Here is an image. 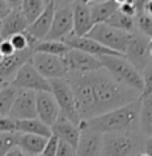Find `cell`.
Instances as JSON below:
<instances>
[{"label":"cell","mask_w":152,"mask_h":156,"mask_svg":"<svg viewBox=\"0 0 152 156\" xmlns=\"http://www.w3.org/2000/svg\"><path fill=\"white\" fill-rule=\"evenodd\" d=\"M56 11V2L55 0H48L45 3V7L43 12L37 16V19L34 23H31L27 28V34L31 35L34 39H36L37 41L44 40L45 36L48 35L49 30L52 26V20L55 16Z\"/></svg>","instance_id":"obj_15"},{"label":"cell","mask_w":152,"mask_h":156,"mask_svg":"<svg viewBox=\"0 0 152 156\" xmlns=\"http://www.w3.org/2000/svg\"><path fill=\"white\" fill-rule=\"evenodd\" d=\"M16 132L39 135V136H43V137H49L52 135L51 127H48L47 124L40 122L37 118L16 120Z\"/></svg>","instance_id":"obj_21"},{"label":"cell","mask_w":152,"mask_h":156,"mask_svg":"<svg viewBox=\"0 0 152 156\" xmlns=\"http://www.w3.org/2000/svg\"><path fill=\"white\" fill-rule=\"evenodd\" d=\"M150 37L144 36L140 32H133L129 39L128 47L125 51V59L141 73L152 63L150 56Z\"/></svg>","instance_id":"obj_9"},{"label":"cell","mask_w":152,"mask_h":156,"mask_svg":"<svg viewBox=\"0 0 152 156\" xmlns=\"http://www.w3.org/2000/svg\"><path fill=\"white\" fill-rule=\"evenodd\" d=\"M141 77H143V92H141L140 98H152V63L147 67L146 69L141 72Z\"/></svg>","instance_id":"obj_30"},{"label":"cell","mask_w":152,"mask_h":156,"mask_svg":"<svg viewBox=\"0 0 152 156\" xmlns=\"http://www.w3.org/2000/svg\"><path fill=\"white\" fill-rule=\"evenodd\" d=\"M67 80L72 88L82 122L140 98L139 92L120 84L104 68L86 73H68Z\"/></svg>","instance_id":"obj_1"},{"label":"cell","mask_w":152,"mask_h":156,"mask_svg":"<svg viewBox=\"0 0 152 156\" xmlns=\"http://www.w3.org/2000/svg\"><path fill=\"white\" fill-rule=\"evenodd\" d=\"M44 7H45L44 0H22V4H20L19 9L23 13L24 19L27 20L28 26H30L43 12Z\"/></svg>","instance_id":"obj_25"},{"label":"cell","mask_w":152,"mask_h":156,"mask_svg":"<svg viewBox=\"0 0 152 156\" xmlns=\"http://www.w3.org/2000/svg\"><path fill=\"white\" fill-rule=\"evenodd\" d=\"M5 156H27L26 154H24V152L20 150L19 147H13L11 151L8 152V154H7Z\"/></svg>","instance_id":"obj_36"},{"label":"cell","mask_w":152,"mask_h":156,"mask_svg":"<svg viewBox=\"0 0 152 156\" xmlns=\"http://www.w3.org/2000/svg\"><path fill=\"white\" fill-rule=\"evenodd\" d=\"M5 3L9 5L11 9H19L20 4H22V0H5Z\"/></svg>","instance_id":"obj_37"},{"label":"cell","mask_w":152,"mask_h":156,"mask_svg":"<svg viewBox=\"0 0 152 156\" xmlns=\"http://www.w3.org/2000/svg\"><path fill=\"white\" fill-rule=\"evenodd\" d=\"M139 131L148 137H152V98L141 99L139 113Z\"/></svg>","instance_id":"obj_23"},{"label":"cell","mask_w":152,"mask_h":156,"mask_svg":"<svg viewBox=\"0 0 152 156\" xmlns=\"http://www.w3.org/2000/svg\"><path fill=\"white\" fill-rule=\"evenodd\" d=\"M3 59H4V56H3L2 54H0V63H2V62H3Z\"/></svg>","instance_id":"obj_44"},{"label":"cell","mask_w":152,"mask_h":156,"mask_svg":"<svg viewBox=\"0 0 152 156\" xmlns=\"http://www.w3.org/2000/svg\"><path fill=\"white\" fill-rule=\"evenodd\" d=\"M139 156H150V155H148V154H146V152H141V154H140Z\"/></svg>","instance_id":"obj_43"},{"label":"cell","mask_w":152,"mask_h":156,"mask_svg":"<svg viewBox=\"0 0 152 156\" xmlns=\"http://www.w3.org/2000/svg\"><path fill=\"white\" fill-rule=\"evenodd\" d=\"M13 147H16V132L0 133V156H5Z\"/></svg>","instance_id":"obj_29"},{"label":"cell","mask_w":152,"mask_h":156,"mask_svg":"<svg viewBox=\"0 0 152 156\" xmlns=\"http://www.w3.org/2000/svg\"><path fill=\"white\" fill-rule=\"evenodd\" d=\"M16 132V120L9 116L0 118V133H15Z\"/></svg>","instance_id":"obj_32"},{"label":"cell","mask_w":152,"mask_h":156,"mask_svg":"<svg viewBox=\"0 0 152 156\" xmlns=\"http://www.w3.org/2000/svg\"><path fill=\"white\" fill-rule=\"evenodd\" d=\"M31 63L36 68L37 72L47 80L63 79V77H67V75H68L63 56L34 52L32 58H31Z\"/></svg>","instance_id":"obj_8"},{"label":"cell","mask_w":152,"mask_h":156,"mask_svg":"<svg viewBox=\"0 0 152 156\" xmlns=\"http://www.w3.org/2000/svg\"><path fill=\"white\" fill-rule=\"evenodd\" d=\"M90 9L94 24H99L107 22L112 13L119 9V5L116 4L115 0H103V2H96L90 4Z\"/></svg>","instance_id":"obj_22"},{"label":"cell","mask_w":152,"mask_h":156,"mask_svg":"<svg viewBox=\"0 0 152 156\" xmlns=\"http://www.w3.org/2000/svg\"><path fill=\"white\" fill-rule=\"evenodd\" d=\"M0 41H2V37H0Z\"/></svg>","instance_id":"obj_46"},{"label":"cell","mask_w":152,"mask_h":156,"mask_svg":"<svg viewBox=\"0 0 152 156\" xmlns=\"http://www.w3.org/2000/svg\"><path fill=\"white\" fill-rule=\"evenodd\" d=\"M135 26L137 28V32L147 37H152V16L147 12H139L135 16Z\"/></svg>","instance_id":"obj_28"},{"label":"cell","mask_w":152,"mask_h":156,"mask_svg":"<svg viewBox=\"0 0 152 156\" xmlns=\"http://www.w3.org/2000/svg\"><path fill=\"white\" fill-rule=\"evenodd\" d=\"M144 152L152 156V137L146 139V145H144Z\"/></svg>","instance_id":"obj_38"},{"label":"cell","mask_w":152,"mask_h":156,"mask_svg":"<svg viewBox=\"0 0 152 156\" xmlns=\"http://www.w3.org/2000/svg\"><path fill=\"white\" fill-rule=\"evenodd\" d=\"M59 139L55 136V135H51V136L47 139V143H45L43 151L39 156H55L56 155V151H58V147H59Z\"/></svg>","instance_id":"obj_31"},{"label":"cell","mask_w":152,"mask_h":156,"mask_svg":"<svg viewBox=\"0 0 152 156\" xmlns=\"http://www.w3.org/2000/svg\"><path fill=\"white\" fill-rule=\"evenodd\" d=\"M17 91L19 90L13 88L11 84H4L2 87V90H0V118L9 115Z\"/></svg>","instance_id":"obj_27"},{"label":"cell","mask_w":152,"mask_h":156,"mask_svg":"<svg viewBox=\"0 0 152 156\" xmlns=\"http://www.w3.org/2000/svg\"><path fill=\"white\" fill-rule=\"evenodd\" d=\"M99 60L101 63V67L116 81H119L120 84H124V86L137 91L141 95L143 87H144L141 73L125 59L124 55H122V56L104 55V56H100Z\"/></svg>","instance_id":"obj_4"},{"label":"cell","mask_w":152,"mask_h":156,"mask_svg":"<svg viewBox=\"0 0 152 156\" xmlns=\"http://www.w3.org/2000/svg\"><path fill=\"white\" fill-rule=\"evenodd\" d=\"M137 156H139V155H137Z\"/></svg>","instance_id":"obj_47"},{"label":"cell","mask_w":152,"mask_h":156,"mask_svg":"<svg viewBox=\"0 0 152 156\" xmlns=\"http://www.w3.org/2000/svg\"><path fill=\"white\" fill-rule=\"evenodd\" d=\"M148 48H150V56H151V60H152V37L150 39V45H148Z\"/></svg>","instance_id":"obj_41"},{"label":"cell","mask_w":152,"mask_h":156,"mask_svg":"<svg viewBox=\"0 0 152 156\" xmlns=\"http://www.w3.org/2000/svg\"><path fill=\"white\" fill-rule=\"evenodd\" d=\"M47 139L48 137L39 136V135L16 132V147H19L26 155L39 156L47 143Z\"/></svg>","instance_id":"obj_20"},{"label":"cell","mask_w":152,"mask_h":156,"mask_svg":"<svg viewBox=\"0 0 152 156\" xmlns=\"http://www.w3.org/2000/svg\"><path fill=\"white\" fill-rule=\"evenodd\" d=\"M9 118L13 120L35 119L36 116V92L19 90L9 111Z\"/></svg>","instance_id":"obj_12"},{"label":"cell","mask_w":152,"mask_h":156,"mask_svg":"<svg viewBox=\"0 0 152 156\" xmlns=\"http://www.w3.org/2000/svg\"><path fill=\"white\" fill-rule=\"evenodd\" d=\"M9 84L16 90L34 91V92H51L49 80H47L37 72L36 68L31 63V60L20 67Z\"/></svg>","instance_id":"obj_7"},{"label":"cell","mask_w":152,"mask_h":156,"mask_svg":"<svg viewBox=\"0 0 152 156\" xmlns=\"http://www.w3.org/2000/svg\"><path fill=\"white\" fill-rule=\"evenodd\" d=\"M52 135H55L59 140L65 141L69 145H72L73 148L77 147L79 144V139H80V133H82V129H80V126L72 123L71 120H68L67 118L60 115L58 120L54 123V126L51 127Z\"/></svg>","instance_id":"obj_17"},{"label":"cell","mask_w":152,"mask_h":156,"mask_svg":"<svg viewBox=\"0 0 152 156\" xmlns=\"http://www.w3.org/2000/svg\"><path fill=\"white\" fill-rule=\"evenodd\" d=\"M63 41H64L69 48L79 49V51H83V52H86V54L96 56V58H100V56H104V55L122 56V54L104 47V45H101L100 43H97L96 40H94V39H91L88 36H76V35L71 34L69 36H67Z\"/></svg>","instance_id":"obj_13"},{"label":"cell","mask_w":152,"mask_h":156,"mask_svg":"<svg viewBox=\"0 0 152 156\" xmlns=\"http://www.w3.org/2000/svg\"><path fill=\"white\" fill-rule=\"evenodd\" d=\"M9 11H11V8L5 3V0H0V12H9Z\"/></svg>","instance_id":"obj_39"},{"label":"cell","mask_w":152,"mask_h":156,"mask_svg":"<svg viewBox=\"0 0 152 156\" xmlns=\"http://www.w3.org/2000/svg\"><path fill=\"white\" fill-rule=\"evenodd\" d=\"M108 26L114 27V28H118V30H122L124 32H128V34H133L136 30V26H135V17H129L122 13L118 9L115 11L114 13L111 15V17L105 22Z\"/></svg>","instance_id":"obj_26"},{"label":"cell","mask_w":152,"mask_h":156,"mask_svg":"<svg viewBox=\"0 0 152 156\" xmlns=\"http://www.w3.org/2000/svg\"><path fill=\"white\" fill-rule=\"evenodd\" d=\"M119 11L129 17L136 16V8H135V5H133V3H125V4L119 5Z\"/></svg>","instance_id":"obj_35"},{"label":"cell","mask_w":152,"mask_h":156,"mask_svg":"<svg viewBox=\"0 0 152 156\" xmlns=\"http://www.w3.org/2000/svg\"><path fill=\"white\" fill-rule=\"evenodd\" d=\"M55 156H76V148H73L72 145H69L65 141L60 140Z\"/></svg>","instance_id":"obj_33"},{"label":"cell","mask_w":152,"mask_h":156,"mask_svg":"<svg viewBox=\"0 0 152 156\" xmlns=\"http://www.w3.org/2000/svg\"><path fill=\"white\" fill-rule=\"evenodd\" d=\"M36 116L40 122L52 127L60 116V109L51 92H36Z\"/></svg>","instance_id":"obj_14"},{"label":"cell","mask_w":152,"mask_h":156,"mask_svg":"<svg viewBox=\"0 0 152 156\" xmlns=\"http://www.w3.org/2000/svg\"><path fill=\"white\" fill-rule=\"evenodd\" d=\"M3 86H4V84H0V90H2V87H3Z\"/></svg>","instance_id":"obj_45"},{"label":"cell","mask_w":152,"mask_h":156,"mask_svg":"<svg viewBox=\"0 0 152 156\" xmlns=\"http://www.w3.org/2000/svg\"><path fill=\"white\" fill-rule=\"evenodd\" d=\"M72 16H73V31L72 34L76 36H87V34L95 26L92 16H91L90 4L75 0L72 3Z\"/></svg>","instance_id":"obj_16"},{"label":"cell","mask_w":152,"mask_h":156,"mask_svg":"<svg viewBox=\"0 0 152 156\" xmlns=\"http://www.w3.org/2000/svg\"><path fill=\"white\" fill-rule=\"evenodd\" d=\"M141 98L131 101L123 107L111 109L103 115L95 116L92 119L84 120L80 127L101 135L104 133H122V132H137L139 129V113H140Z\"/></svg>","instance_id":"obj_2"},{"label":"cell","mask_w":152,"mask_h":156,"mask_svg":"<svg viewBox=\"0 0 152 156\" xmlns=\"http://www.w3.org/2000/svg\"><path fill=\"white\" fill-rule=\"evenodd\" d=\"M27 28L28 23L24 19L20 9H11L0 22V37H2V40L9 39L15 34L26 32Z\"/></svg>","instance_id":"obj_19"},{"label":"cell","mask_w":152,"mask_h":156,"mask_svg":"<svg viewBox=\"0 0 152 156\" xmlns=\"http://www.w3.org/2000/svg\"><path fill=\"white\" fill-rule=\"evenodd\" d=\"M69 47L62 40H40L35 44L34 52L48 54L55 56H64L69 51Z\"/></svg>","instance_id":"obj_24"},{"label":"cell","mask_w":152,"mask_h":156,"mask_svg":"<svg viewBox=\"0 0 152 156\" xmlns=\"http://www.w3.org/2000/svg\"><path fill=\"white\" fill-rule=\"evenodd\" d=\"M49 86H51V94L54 95L55 100L59 105L60 115L71 120L72 123L80 126L82 120H80L79 113H77L76 100L67 77L49 80Z\"/></svg>","instance_id":"obj_6"},{"label":"cell","mask_w":152,"mask_h":156,"mask_svg":"<svg viewBox=\"0 0 152 156\" xmlns=\"http://www.w3.org/2000/svg\"><path fill=\"white\" fill-rule=\"evenodd\" d=\"M63 58H64L68 73H86L103 68L99 58L79 51V49L71 48Z\"/></svg>","instance_id":"obj_11"},{"label":"cell","mask_w":152,"mask_h":156,"mask_svg":"<svg viewBox=\"0 0 152 156\" xmlns=\"http://www.w3.org/2000/svg\"><path fill=\"white\" fill-rule=\"evenodd\" d=\"M87 36L96 40L97 43H100L104 47L112 49V51L124 55L132 34L108 26L107 23H99L92 27V30L87 34Z\"/></svg>","instance_id":"obj_5"},{"label":"cell","mask_w":152,"mask_h":156,"mask_svg":"<svg viewBox=\"0 0 152 156\" xmlns=\"http://www.w3.org/2000/svg\"><path fill=\"white\" fill-rule=\"evenodd\" d=\"M15 49H13L11 41L8 39H4V40L0 41V54H2L4 58H8V56H12L15 54Z\"/></svg>","instance_id":"obj_34"},{"label":"cell","mask_w":152,"mask_h":156,"mask_svg":"<svg viewBox=\"0 0 152 156\" xmlns=\"http://www.w3.org/2000/svg\"><path fill=\"white\" fill-rule=\"evenodd\" d=\"M73 31L72 4H64L56 7L52 26L44 40H64Z\"/></svg>","instance_id":"obj_10"},{"label":"cell","mask_w":152,"mask_h":156,"mask_svg":"<svg viewBox=\"0 0 152 156\" xmlns=\"http://www.w3.org/2000/svg\"><path fill=\"white\" fill-rule=\"evenodd\" d=\"M55 2H56V0H55Z\"/></svg>","instance_id":"obj_48"},{"label":"cell","mask_w":152,"mask_h":156,"mask_svg":"<svg viewBox=\"0 0 152 156\" xmlns=\"http://www.w3.org/2000/svg\"><path fill=\"white\" fill-rule=\"evenodd\" d=\"M82 2L87 3V4H92V3H96V2H103V0H82Z\"/></svg>","instance_id":"obj_40"},{"label":"cell","mask_w":152,"mask_h":156,"mask_svg":"<svg viewBox=\"0 0 152 156\" xmlns=\"http://www.w3.org/2000/svg\"><path fill=\"white\" fill-rule=\"evenodd\" d=\"M146 145L139 132L104 133L100 156H137Z\"/></svg>","instance_id":"obj_3"},{"label":"cell","mask_w":152,"mask_h":156,"mask_svg":"<svg viewBox=\"0 0 152 156\" xmlns=\"http://www.w3.org/2000/svg\"><path fill=\"white\" fill-rule=\"evenodd\" d=\"M7 13H8V12H0V22L3 20V17H5Z\"/></svg>","instance_id":"obj_42"},{"label":"cell","mask_w":152,"mask_h":156,"mask_svg":"<svg viewBox=\"0 0 152 156\" xmlns=\"http://www.w3.org/2000/svg\"><path fill=\"white\" fill-rule=\"evenodd\" d=\"M79 144L76 147V156H100L101 144H103V135L80 127Z\"/></svg>","instance_id":"obj_18"}]
</instances>
